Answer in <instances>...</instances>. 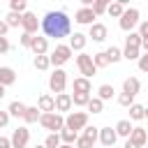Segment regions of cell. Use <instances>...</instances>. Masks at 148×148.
<instances>
[{"label":"cell","mask_w":148,"mask_h":148,"mask_svg":"<svg viewBox=\"0 0 148 148\" xmlns=\"http://www.w3.org/2000/svg\"><path fill=\"white\" fill-rule=\"evenodd\" d=\"M39 28L44 32V37H53L56 42L62 39V37H69L72 35V18L67 16L65 9H51L44 14V18L39 21Z\"/></svg>","instance_id":"obj_1"},{"label":"cell","mask_w":148,"mask_h":148,"mask_svg":"<svg viewBox=\"0 0 148 148\" xmlns=\"http://www.w3.org/2000/svg\"><path fill=\"white\" fill-rule=\"evenodd\" d=\"M139 23H141V14H139L136 7H127V9L123 12V16L118 18V25H120L123 32H134V28H136Z\"/></svg>","instance_id":"obj_2"},{"label":"cell","mask_w":148,"mask_h":148,"mask_svg":"<svg viewBox=\"0 0 148 148\" xmlns=\"http://www.w3.org/2000/svg\"><path fill=\"white\" fill-rule=\"evenodd\" d=\"M39 125H42L44 130H49V134H58V132L65 127V118H62L58 111H53V113H42V116H39Z\"/></svg>","instance_id":"obj_3"},{"label":"cell","mask_w":148,"mask_h":148,"mask_svg":"<svg viewBox=\"0 0 148 148\" xmlns=\"http://www.w3.org/2000/svg\"><path fill=\"white\" fill-rule=\"evenodd\" d=\"M69 58H72V49H69V44H56L53 53L49 56V62H51L56 69H62V65H65Z\"/></svg>","instance_id":"obj_4"},{"label":"cell","mask_w":148,"mask_h":148,"mask_svg":"<svg viewBox=\"0 0 148 148\" xmlns=\"http://www.w3.org/2000/svg\"><path fill=\"white\" fill-rule=\"evenodd\" d=\"M76 67H79V72H81L83 79H92V76L97 74V67L92 65V56L86 53V51H81V53L76 56Z\"/></svg>","instance_id":"obj_5"},{"label":"cell","mask_w":148,"mask_h":148,"mask_svg":"<svg viewBox=\"0 0 148 148\" xmlns=\"http://www.w3.org/2000/svg\"><path fill=\"white\" fill-rule=\"evenodd\" d=\"M86 125H88V113H86V111H69V113L65 116V127H67V130L79 132V130H83Z\"/></svg>","instance_id":"obj_6"},{"label":"cell","mask_w":148,"mask_h":148,"mask_svg":"<svg viewBox=\"0 0 148 148\" xmlns=\"http://www.w3.org/2000/svg\"><path fill=\"white\" fill-rule=\"evenodd\" d=\"M49 88L56 95L65 92V88H67V72L65 69H53V74L49 76Z\"/></svg>","instance_id":"obj_7"},{"label":"cell","mask_w":148,"mask_h":148,"mask_svg":"<svg viewBox=\"0 0 148 148\" xmlns=\"http://www.w3.org/2000/svg\"><path fill=\"white\" fill-rule=\"evenodd\" d=\"M9 141H12V148H25L28 146V141H30V130L28 127H16L14 132H12V136H9Z\"/></svg>","instance_id":"obj_8"},{"label":"cell","mask_w":148,"mask_h":148,"mask_svg":"<svg viewBox=\"0 0 148 148\" xmlns=\"http://www.w3.org/2000/svg\"><path fill=\"white\" fill-rule=\"evenodd\" d=\"M21 28H23V32L35 35V32H37V28H39V18H37V14L25 12V14L21 16Z\"/></svg>","instance_id":"obj_9"},{"label":"cell","mask_w":148,"mask_h":148,"mask_svg":"<svg viewBox=\"0 0 148 148\" xmlns=\"http://www.w3.org/2000/svg\"><path fill=\"white\" fill-rule=\"evenodd\" d=\"M95 14H92V9L90 7H79L76 9V14H74V21L76 23H81V25H92L95 23Z\"/></svg>","instance_id":"obj_10"},{"label":"cell","mask_w":148,"mask_h":148,"mask_svg":"<svg viewBox=\"0 0 148 148\" xmlns=\"http://www.w3.org/2000/svg\"><path fill=\"white\" fill-rule=\"evenodd\" d=\"M88 37H92V42H97V44H99V42H104V39L109 37V28H106L104 23H97V21H95V23L90 25Z\"/></svg>","instance_id":"obj_11"},{"label":"cell","mask_w":148,"mask_h":148,"mask_svg":"<svg viewBox=\"0 0 148 148\" xmlns=\"http://www.w3.org/2000/svg\"><path fill=\"white\" fill-rule=\"evenodd\" d=\"M30 51H32L35 56H46V51H49V39H46L44 35H35V37H32V44H30Z\"/></svg>","instance_id":"obj_12"},{"label":"cell","mask_w":148,"mask_h":148,"mask_svg":"<svg viewBox=\"0 0 148 148\" xmlns=\"http://www.w3.org/2000/svg\"><path fill=\"white\" fill-rule=\"evenodd\" d=\"M37 109H39L42 113H53V111H56V97L49 95V92L39 95V99H37Z\"/></svg>","instance_id":"obj_13"},{"label":"cell","mask_w":148,"mask_h":148,"mask_svg":"<svg viewBox=\"0 0 148 148\" xmlns=\"http://www.w3.org/2000/svg\"><path fill=\"white\" fill-rule=\"evenodd\" d=\"M116 139H118V134H116L113 127H99V139L97 141H102V146L113 148L116 146Z\"/></svg>","instance_id":"obj_14"},{"label":"cell","mask_w":148,"mask_h":148,"mask_svg":"<svg viewBox=\"0 0 148 148\" xmlns=\"http://www.w3.org/2000/svg\"><path fill=\"white\" fill-rule=\"evenodd\" d=\"M69 109H72V95L69 92L56 95V111L62 116V113H69Z\"/></svg>","instance_id":"obj_15"},{"label":"cell","mask_w":148,"mask_h":148,"mask_svg":"<svg viewBox=\"0 0 148 148\" xmlns=\"http://www.w3.org/2000/svg\"><path fill=\"white\" fill-rule=\"evenodd\" d=\"M139 90H141V81H139L136 76H127V79L123 81V92H127V95L136 97V95H139Z\"/></svg>","instance_id":"obj_16"},{"label":"cell","mask_w":148,"mask_h":148,"mask_svg":"<svg viewBox=\"0 0 148 148\" xmlns=\"http://www.w3.org/2000/svg\"><path fill=\"white\" fill-rule=\"evenodd\" d=\"M86 42H88V35H83V32L69 35V49H72V53L74 51H83L86 49Z\"/></svg>","instance_id":"obj_17"},{"label":"cell","mask_w":148,"mask_h":148,"mask_svg":"<svg viewBox=\"0 0 148 148\" xmlns=\"http://www.w3.org/2000/svg\"><path fill=\"white\" fill-rule=\"evenodd\" d=\"M116 134L118 136H123V139H130V134H132V130H134V125L130 123V118H123V120H118L116 123Z\"/></svg>","instance_id":"obj_18"},{"label":"cell","mask_w":148,"mask_h":148,"mask_svg":"<svg viewBox=\"0 0 148 148\" xmlns=\"http://www.w3.org/2000/svg\"><path fill=\"white\" fill-rule=\"evenodd\" d=\"M146 136H148V132H146L143 127H134L127 141H132V143H134L136 148H143V146H146Z\"/></svg>","instance_id":"obj_19"},{"label":"cell","mask_w":148,"mask_h":148,"mask_svg":"<svg viewBox=\"0 0 148 148\" xmlns=\"http://www.w3.org/2000/svg\"><path fill=\"white\" fill-rule=\"evenodd\" d=\"M125 9H127L125 0H116V2H109V7H106V14H109L111 18H120Z\"/></svg>","instance_id":"obj_20"},{"label":"cell","mask_w":148,"mask_h":148,"mask_svg":"<svg viewBox=\"0 0 148 148\" xmlns=\"http://www.w3.org/2000/svg\"><path fill=\"white\" fill-rule=\"evenodd\" d=\"M16 83V72L12 67H0V86H14Z\"/></svg>","instance_id":"obj_21"},{"label":"cell","mask_w":148,"mask_h":148,"mask_svg":"<svg viewBox=\"0 0 148 148\" xmlns=\"http://www.w3.org/2000/svg\"><path fill=\"white\" fill-rule=\"evenodd\" d=\"M25 109H28V106H25L23 102L14 99V102H9V106H7V113H9V118H23Z\"/></svg>","instance_id":"obj_22"},{"label":"cell","mask_w":148,"mask_h":148,"mask_svg":"<svg viewBox=\"0 0 148 148\" xmlns=\"http://www.w3.org/2000/svg\"><path fill=\"white\" fill-rule=\"evenodd\" d=\"M104 56H106V62H109V65H116V62L123 60V49H120V46H109V49L104 51Z\"/></svg>","instance_id":"obj_23"},{"label":"cell","mask_w":148,"mask_h":148,"mask_svg":"<svg viewBox=\"0 0 148 148\" xmlns=\"http://www.w3.org/2000/svg\"><path fill=\"white\" fill-rule=\"evenodd\" d=\"M72 88H74V92H90V90H92V83H90V79L76 76V79L72 81Z\"/></svg>","instance_id":"obj_24"},{"label":"cell","mask_w":148,"mask_h":148,"mask_svg":"<svg viewBox=\"0 0 148 148\" xmlns=\"http://www.w3.org/2000/svg\"><path fill=\"white\" fill-rule=\"evenodd\" d=\"M58 134H60V141H62V143H67V146H74V143H76V139H79V132L67 130V127H62Z\"/></svg>","instance_id":"obj_25"},{"label":"cell","mask_w":148,"mask_h":148,"mask_svg":"<svg viewBox=\"0 0 148 148\" xmlns=\"http://www.w3.org/2000/svg\"><path fill=\"white\" fill-rule=\"evenodd\" d=\"M90 92H74L72 95V106H88V102H90Z\"/></svg>","instance_id":"obj_26"},{"label":"cell","mask_w":148,"mask_h":148,"mask_svg":"<svg viewBox=\"0 0 148 148\" xmlns=\"http://www.w3.org/2000/svg\"><path fill=\"white\" fill-rule=\"evenodd\" d=\"M113 92H116V90H113V86H109V83H102V86L97 88V97H99L102 102L111 99V97H113Z\"/></svg>","instance_id":"obj_27"},{"label":"cell","mask_w":148,"mask_h":148,"mask_svg":"<svg viewBox=\"0 0 148 148\" xmlns=\"http://www.w3.org/2000/svg\"><path fill=\"white\" fill-rule=\"evenodd\" d=\"M39 116H42V111H39L37 106H28V109H25V113H23V120L30 125V123H37V120H39Z\"/></svg>","instance_id":"obj_28"},{"label":"cell","mask_w":148,"mask_h":148,"mask_svg":"<svg viewBox=\"0 0 148 148\" xmlns=\"http://www.w3.org/2000/svg\"><path fill=\"white\" fill-rule=\"evenodd\" d=\"M9 12H14V14H25V12H28V2H25V0H12V2H9Z\"/></svg>","instance_id":"obj_29"},{"label":"cell","mask_w":148,"mask_h":148,"mask_svg":"<svg viewBox=\"0 0 148 148\" xmlns=\"http://www.w3.org/2000/svg\"><path fill=\"white\" fill-rule=\"evenodd\" d=\"M90 113H102L104 111V102L99 99V97H90V102H88V106H86Z\"/></svg>","instance_id":"obj_30"},{"label":"cell","mask_w":148,"mask_h":148,"mask_svg":"<svg viewBox=\"0 0 148 148\" xmlns=\"http://www.w3.org/2000/svg\"><path fill=\"white\" fill-rule=\"evenodd\" d=\"M143 109H146L143 104H136L134 102L130 106V120H143Z\"/></svg>","instance_id":"obj_31"},{"label":"cell","mask_w":148,"mask_h":148,"mask_svg":"<svg viewBox=\"0 0 148 148\" xmlns=\"http://www.w3.org/2000/svg\"><path fill=\"white\" fill-rule=\"evenodd\" d=\"M21 16H23V14H14V12H9V14L5 16L7 28H18V25H21Z\"/></svg>","instance_id":"obj_32"},{"label":"cell","mask_w":148,"mask_h":148,"mask_svg":"<svg viewBox=\"0 0 148 148\" xmlns=\"http://www.w3.org/2000/svg\"><path fill=\"white\" fill-rule=\"evenodd\" d=\"M125 46L141 49V37H139V32H127V37H125Z\"/></svg>","instance_id":"obj_33"},{"label":"cell","mask_w":148,"mask_h":148,"mask_svg":"<svg viewBox=\"0 0 148 148\" xmlns=\"http://www.w3.org/2000/svg\"><path fill=\"white\" fill-rule=\"evenodd\" d=\"M106 7H109V2H106V0H95L90 9H92V14H95V16H102V14L106 12Z\"/></svg>","instance_id":"obj_34"},{"label":"cell","mask_w":148,"mask_h":148,"mask_svg":"<svg viewBox=\"0 0 148 148\" xmlns=\"http://www.w3.org/2000/svg\"><path fill=\"white\" fill-rule=\"evenodd\" d=\"M81 134L88 136V139H92V141H97V139H99V127H95V125H86Z\"/></svg>","instance_id":"obj_35"},{"label":"cell","mask_w":148,"mask_h":148,"mask_svg":"<svg viewBox=\"0 0 148 148\" xmlns=\"http://www.w3.org/2000/svg\"><path fill=\"white\" fill-rule=\"evenodd\" d=\"M60 134H49L46 139H44V148H60Z\"/></svg>","instance_id":"obj_36"},{"label":"cell","mask_w":148,"mask_h":148,"mask_svg":"<svg viewBox=\"0 0 148 148\" xmlns=\"http://www.w3.org/2000/svg\"><path fill=\"white\" fill-rule=\"evenodd\" d=\"M35 67H37V69H42V72H44V69H49V67H51L49 56H35Z\"/></svg>","instance_id":"obj_37"},{"label":"cell","mask_w":148,"mask_h":148,"mask_svg":"<svg viewBox=\"0 0 148 148\" xmlns=\"http://www.w3.org/2000/svg\"><path fill=\"white\" fill-rule=\"evenodd\" d=\"M92 146H95V141L88 139V136H83V134H79V139L74 143V148H92Z\"/></svg>","instance_id":"obj_38"},{"label":"cell","mask_w":148,"mask_h":148,"mask_svg":"<svg viewBox=\"0 0 148 148\" xmlns=\"http://www.w3.org/2000/svg\"><path fill=\"white\" fill-rule=\"evenodd\" d=\"M92 65H95L97 69H102V67H106V65H109V62H106V56H104V51L92 56Z\"/></svg>","instance_id":"obj_39"},{"label":"cell","mask_w":148,"mask_h":148,"mask_svg":"<svg viewBox=\"0 0 148 148\" xmlns=\"http://www.w3.org/2000/svg\"><path fill=\"white\" fill-rule=\"evenodd\" d=\"M118 104L130 109V106L134 104V97H132V95H127V92H120V95H118Z\"/></svg>","instance_id":"obj_40"},{"label":"cell","mask_w":148,"mask_h":148,"mask_svg":"<svg viewBox=\"0 0 148 148\" xmlns=\"http://www.w3.org/2000/svg\"><path fill=\"white\" fill-rule=\"evenodd\" d=\"M32 37H35V35H28V32H23V35L18 37L21 46H23V49H30V44H32Z\"/></svg>","instance_id":"obj_41"},{"label":"cell","mask_w":148,"mask_h":148,"mask_svg":"<svg viewBox=\"0 0 148 148\" xmlns=\"http://www.w3.org/2000/svg\"><path fill=\"white\" fill-rule=\"evenodd\" d=\"M136 65H139V69H141V72H148V53H141V56H139V60H136Z\"/></svg>","instance_id":"obj_42"},{"label":"cell","mask_w":148,"mask_h":148,"mask_svg":"<svg viewBox=\"0 0 148 148\" xmlns=\"http://www.w3.org/2000/svg\"><path fill=\"white\" fill-rule=\"evenodd\" d=\"M136 32H139V37H141V39H146V37H148V21H141Z\"/></svg>","instance_id":"obj_43"},{"label":"cell","mask_w":148,"mask_h":148,"mask_svg":"<svg viewBox=\"0 0 148 148\" xmlns=\"http://www.w3.org/2000/svg\"><path fill=\"white\" fill-rule=\"evenodd\" d=\"M9 49H12V44H9V39H7V37H0V56H2V53H7Z\"/></svg>","instance_id":"obj_44"},{"label":"cell","mask_w":148,"mask_h":148,"mask_svg":"<svg viewBox=\"0 0 148 148\" xmlns=\"http://www.w3.org/2000/svg\"><path fill=\"white\" fill-rule=\"evenodd\" d=\"M7 123H9V113L0 111V127H7Z\"/></svg>","instance_id":"obj_45"},{"label":"cell","mask_w":148,"mask_h":148,"mask_svg":"<svg viewBox=\"0 0 148 148\" xmlns=\"http://www.w3.org/2000/svg\"><path fill=\"white\" fill-rule=\"evenodd\" d=\"M7 23H5V18H0V37H7Z\"/></svg>","instance_id":"obj_46"},{"label":"cell","mask_w":148,"mask_h":148,"mask_svg":"<svg viewBox=\"0 0 148 148\" xmlns=\"http://www.w3.org/2000/svg\"><path fill=\"white\" fill-rule=\"evenodd\" d=\"M0 148H12V141L7 136H0Z\"/></svg>","instance_id":"obj_47"},{"label":"cell","mask_w":148,"mask_h":148,"mask_svg":"<svg viewBox=\"0 0 148 148\" xmlns=\"http://www.w3.org/2000/svg\"><path fill=\"white\" fill-rule=\"evenodd\" d=\"M141 49L148 53V37H146V39H141Z\"/></svg>","instance_id":"obj_48"},{"label":"cell","mask_w":148,"mask_h":148,"mask_svg":"<svg viewBox=\"0 0 148 148\" xmlns=\"http://www.w3.org/2000/svg\"><path fill=\"white\" fill-rule=\"evenodd\" d=\"M123 148H136V146H134L132 141H125V146H123Z\"/></svg>","instance_id":"obj_49"},{"label":"cell","mask_w":148,"mask_h":148,"mask_svg":"<svg viewBox=\"0 0 148 148\" xmlns=\"http://www.w3.org/2000/svg\"><path fill=\"white\" fill-rule=\"evenodd\" d=\"M143 120H148V106L143 109Z\"/></svg>","instance_id":"obj_50"},{"label":"cell","mask_w":148,"mask_h":148,"mask_svg":"<svg viewBox=\"0 0 148 148\" xmlns=\"http://www.w3.org/2000/svg\"><path fill=\"white\" fill-rule=\"evenodd\" d=\"M5 97V86H0V99Z\"/></svg>","instance_id":"obj_51"},{"label":"cell","mask_w":148,"mask_h":148,"mask_svg":"<svg viewBox=\"0 0 148 148\" xmlns=\"http://www.w3.org/2000/svg\"><path fill=\"white\" fill-rule=\"evenodd\" d=\"M60 148H74V146H67V143H60Z\"/></svg>","instance_id":"obj_52"},{"label":"cell","mask_w":148,"mask_h":148,"mask_svg":"<svg viewBox=\"0 0 148 148\" xmlns=\"http://www.w3.org/2000/svg\"><path fill=\"white\" fill-rule=\"evenodd\" d=\"M35 148H44V143H37V146H35Z\"/></svg>","instance_id":"obj_53"},{"label":"cell","mask_w":148,"mask_h":148,"mask_svg":"<svg viewBox=\"0 0 148 148\" xmlns=\"http://www.w3.org/2000/svg\"><path fill=\"white\" fill-rule=\"evenodd\" d=\"M146 146H148V136H146Z\"/></svg>","instance_id":"obj_54"}]
</instances>
